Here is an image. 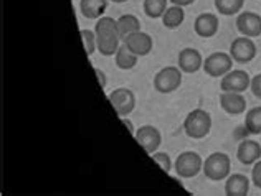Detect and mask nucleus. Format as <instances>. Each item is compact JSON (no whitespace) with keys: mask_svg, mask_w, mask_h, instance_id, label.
<instances>
[{"mask_svg":"<svg viewBox=\"0 0 261 196\" xmlns=\"http://www.w3.org/2000/svg\"><path fill=\"white\" fill-rule=\"evenodd\" d=\"M134 139L137 140V144H139L149 155L157 152V148H159L161 144H162V134L154 125L139 127V129L136 130Z\"/></svg>","mask_w":261,"mask_h":196,"instance_id":"nucleus-10","label":"nucleus"},{"mask_svg":"<svg viewBox=\"0 0 261 196\" xmlns=\"http://www.w3.org/2000/svg\"><path fill=\"white\" fill-rule=\"evenodd\" d=\"M150 158H152L157 165H159L162 168V172H166V173H170L172 172V160H170L169 157V153L166 152H154V153H150Z\"/></svg>","mask_w":261,"mask_h":196,"instance_id":"nucleus-26","label":"nucleus"},{"mask_svg":"<svg viewBox=\"0 0 261 196\" xmlns=\"http://www.w3.org/2000/svg\"><path fill=\"white\" fill-rule=\"evenodd\" d=\"M137 59H139V56L134 55V53L130 51L124 43H121L118 53L114 55L116 66H118L119 70H124V71L133 70V68L137 64Z\"/></svg>","mask_w":261,"mask_h":196,"instance_id":"nucleus-21","label":"nucleus"},{"mask_svg":"<svg viewBox=\"0 0 261 196\" xmlns=\"http://www.w3.org/2000/svg\"><path fill=\"white\" fill-rule=\"evenodd\" d=\"M251 181L258 190H261V158L253 165V170H251Z\"/></svg>","mask_w":261,"mask_h":196,"instance_id":"nucleus-27","label":"nucleus"},{"mask_svg":"<svg viewBox=\"0 0 261 196\" xmlns=\"http://www.w3.org/2000/svg\"><path fill=\"white\" fill-rule=\"evenodd\" d=\"M202 172L207 180H212V181L226 180L231 172V160L228 155L223 152L210 153L208 157L203 160Z\"/></svg>","mask_w":261,"mask_h":196,"instance_id":"nucleus-3","label":"nucleus"},{"mask_svg":"<svg viewBox=\"0 0 261 196\" xmlns=\"http://www.w3.org/2000/svg\"><path fill=\"white\" fill-rule=\"evenodd\" d=\"M144 13L149 18H162L167 10V0H144Z\"/></svg>","mask_w":261,"mask_h":196,"instance_id":"nucleus-24","label":"nucleus"},{"mask_svg":"<svg viewBox=\"0 0 261 196\" xmlns=\"http://www.w3.org/2000/svg\"><path fill=\"white\" fill-rule=\"evenodd\" d=\"M121 120H122V124H124L126 127H127V130L133 134V135H136V130H134V125H133V122L127 119V117H121Z\"/></svg>","mask_w":261,"mask_h":196,"instance_id":"nucleus-31","label":"nucleus"},{"mask_svg":"<svg viewBox=\"0 0 261 196\" xmlns=\"http://www.w3.org/2000/svg\"><path fill=\"white\" fill-rule=\"evenodd\" d=\"M182 84V70L178 66H166L154 76V89L161 94H170Z\"/></svg>","mask_w":261,"mask_h":196,"instance_id":"nucleus-4","label":"nucleus"},{"mask_svg":"<svg viewBox=\"0 0 261 196\" xmlns=\"http://www.w3.org/2000/svg\"><path fill=\"white\" fill-rule=\"evenodd\" d=\"M245 127L251 135H261V106L253 107L246 112Z\"/></svg>","mask_w":261,"mask_h":196,"instance_id":"nucleus-23","label":"nucleus"},{"mask_svg":"<svg viewBox=\"0 0 261 196\" xmlns=\"http://www.w3.org/2000/svg\"><path fill=\"white\" fill-rule=\"evenodd\" d=\"M237 158L242 165L253 167L261 158V142L256 140H243L238 145Z\"/></svg>","mask_w":261,"mask_h":196,"instance_id":"nucleus-15","label":"nucleus"},{"mask_svg":"<svg viewBox=\"0 0 261 196\" xmlns=\"http://www.w3.org/2000/svg\"><path fill=\"white\" fill-rule=\"evenodd\" d=\"M94 73H96V76H98V83L101 86V89H105V87L108 86V79H106V73L99 70V68H94Z\"/></svg>","mask_w":261,"mask_h":196,"instance_id":"nucleus-29","label":"nucleus"},{"mask_svg":"<svg viewBox=\"0 0 261 196\" xmlns=\"http://www.w3.org/2000/svg\"><path fill=\"white\" fill-rule=\"evenodd\" d=\"M109 103L119 117H127L136 107V94L127 87H118L109 92Z\"/></svg>","mask_w":261,"mask_h":196,"instance_id":"nucleus-8","label":"nucleus"},{"mask_svg":"<svg viewBox=\"0 0 261 196\" xmlns=\"http://www.w3.org/2000/svg\"><path fill=\"white\" fill-rule=\"evenodd\" d=\"M111 2H114V4H124V2H127V0H111Z\"/></svg>","mask_w":261,"mask_h":196,"instance_id":"nucleus-32","label":"nucleus"},{"mask_svg":"<svg viewBox=\"0 0 261 196\" xmlns=\"http://www.w3.org/2000/svg\"><path fill=\"white\" fill-rule=\"evenodd\" d=\"M184 20H185L184 7L170 5L167 7V10L164 12V15H162V25L166 26L167 30H175L184 23Z\"/></svg>","mask_w":261,"mask_h":196,"instance_id":"nucleus-19","label":"nucleus"},{"mask_svg":"<svg viewBox=\"0 0 261 196\" xmlns=\"http://www.w3.org/2000/svg\"><path fill=\"white\" fill-rule=\"evenodd\" d=\"M122 43H124L127 48L139 58L147 56L154 48V40L146 31H136L133 35H129L122 40Z\"/></svg>","mask_w":261,"mask_h":196,"instance_id":"nucleus-11","label":"nucleus"},{"mask_svg":"<svg viewBox=\"0 0 261 196\" xmlns=\"http://www.w3.org/2000/svg\"><path fill=\"white\" fill-rule=\"evenodd\" d=\"M233 63L235 61L230 53L217 51L207 56V59H203V71L210 78H223L226 73L233 70Z\"/></svg>","mask_w":261,"mask_h":196,"instance_id":"nucleus-6","label":"nucleus"},{"mask_svg":"<svg viewBox=\"0 0 261 196\" xmlns=\"http://www.w3.org/2000/svg\"><path fill=\"white\" fill-rule=\"evenodd\" d=\"M237 30L240 35L256 38L261 35V17L255 12H242L237 17Z\"/></svg>","mask_w":261,"mask_h":196,"instance_id":"nucleus-12","label":"nucleus"},{"mask_svg":"<svg viewBox=\"0 0 261 196\" xmlns=\"http://www.w3.org/2000/svg\"><path fill=\"white\" fill-rule=\"evenodd\" d=\"M245 0H215V9L220 15L231 17L242 12Z\"/></svg>","mask_w":261,"mask_h":196,"instance_id":"nucleus-22","label":"nucleus"},{"mask_svg":"<svg viewBox=\"0 0 261 196\" xmlns=\"http://www.w3.org/2000/svg\"><path fill=\"white\" fill-rule=\"evenodd\" d=\"M118 30H119V35L121 38L124 40L126 37L133 35L136 31H141V22L139 18L133 13H126V15H121L118 18Z\"/></svg>","mask_w":261,"mask_h":196,"instance_id":"nucleus-20","label":"nucleus"},{"mask_svg":"<svg viewBox=\"0 0 261 196\" xmlns=\"http://www.w3.org/2000/svg\"><path fill=\"white\" fill-rule=\"evenodd\" d=\"M80 35H81V40H83V46H85L86 55L91 56L93 53L98 50V43H96V33L91 31V30L81 28L80 30Z\"/></svg>","mask_w":261,"mask_h":196,"instance_id":"nucleus-25","label":"nucleus"},{"mask_svg":"<svg viewBox=\"0 0 261 196\" xmlns=\"http://www.w3.org/2000/svg\"><path fill=\"white\" fill-rule=\"evenodd\" d=\"M259 142H261V140H259Z\"/></svg>","mask_w":261,"mask_h":196,"instance_id":"nucleus-33","label":"nucleus"},{"mask_svg":"<svg viewBox=\"0 0 261 196\" xmlns=\"http://www.w3.org/2000/svg\"><path fill=\"white\" fill-rule=\"evenodd\" d=\"M250 193V178L242 173H230L225 181L226 196H246Z\"/></svg>","mask_w":261,"mask_h":196,"instance_id":"nucleus-17","label":"nucleus"},{"mask_svg":"<svg viewBox=\"0 0 261 196\" xmlns=\"http://www.w3.org/2000/svg\"><path fill=\"white\" fill-rule=\"evenodd\" d=\"M94 33L96 43H98V51L102 56H114L122 42L118 30V20L102 15L101 18L96 20Z\"/></svg>","mask_w":261,"mask_h":196,"instance_id":"nucleus-1","label":"nucleus"},{"mask_svg":"<svg viewBox=\"0 0 261 196\" xmlns=\"http://www.w3.org/2000/svg\"><path fill=\"white\" fill-rule=\"evenodd\" d=\"M220 107L228 116H240L246 111V99L243 97V92H222Z\"/></svg>","mask_w":261,"mask_h":196,"instance_id":"nucleus-16","label":"nucleus"},{"mask_svg":"<svg viewBox=\"0 0 261 196\" xmlns=\"http://www.w3.org/2000/svg\"><path fill=\"white\" fill-rule=\"evenodd\" d=\"M218 28H220V20L215 13H208V12L200 13L194 22V30H195L197 35L202 37V38L215 37Z\"/></svg>","mask_w":261,"mask_h":196,"instance_id":"nucleus-14","label":"nucleus"},{"mask_svg":"<svg viewBox=\"0 0 261 196\" xmlns=\"http://www.w3.org/2000/svg\"><path fill=\"white\" fill-rule=\"evenodd\" d=\"M212 130V116L203 109H194L184 120V132L194 140L205 139Z\"/></svg>","mask_w":261,"mask_h":196,"instance_id":"nucleus-2","label":"nucleus"},{"mask_svg":"<svg viewBox=\"0 0 261 196\" xmlns=\"http://www.w3.org/2000/svg\"><path fill=\"white\" fill-rule=\"evenodd\" d=\"M251 84L250 74L243 70H231L220 81V89L223 92H245Z\"/></svg>","mask_w":261,"mask_h":196,"instance_id":"nucleus-9","label":"nucleus"},{"mask_svg":"<svg viewBox=\"0 0 261 196\" xmlns=\"http://www.w3.org/2000/svg\"><path fill=\"white\" fill-rule=\"evenodd\" d=\"M177 66L180 68L182 73L194 74L203 68V58L200 55V51L195 48H184L178 51Z\"/></svg>","mask_w":261,"mask_h":196,"instance_id":"nucleus-13","label":"nucleus"},{"mask_svg":"<svg viewBox=\"0 0 261 196\" xmlns=\"http://www.w3.org/2000/svg\"><path fill=\"white\" fill-rule=\"evenodd\" d=\"M108 0H80V10L88 20H98L105 15Z\"/></svg>","mask_w":261,"mask_h":196,"instance_id":"nucleus-18","label":"nucleus"},{"mask_svg":"<svg viewBox=\"0 0 261 196\" xmlns=\"http://www.w3.org/2000/svg\"><path fill=\"white\" fill-rule=\"evenodd\" d=\"M203 168V158L197 152H182L175 158L174 170L180 178H194Z\"/></svg>","mask_w":261,"mask_h":196,"instance_id":"nucleus-5","label":"nucleus"},{"mask_svg":"<svg viewBox=\"0 0 261 196\" xmlns=\"http://www.w3.org/2000/svg\"><path fill=\"white\" fill-rule=\"evenodd\" d=\"M230 56L233 61L240 64H246L255 59L256 56V45L253 42V38L248 37H238L230 45Z\"/></svg>","mask_w":261,"mask_h":196,"instance_id":"nucleus-7","label":"nucleus"},{"mask_svg":"<svg viewBox=\"0 0 261 196\" xmlns=\"http://www.w3.org/2000/svg\"><path fill=\"white\" fill-rule=\"evenodd\" d=\"M250 89H251V92H253V96L258 97V99L261 101V73L256 74L255 78H251Z\"/></svg>","mask_w":261,"mask_h":196,"instance_id":"nucleus-28","label":"nucleus"},{"mask_svg":"<svg viewBox=\"0 0 261 196\" xmlns=\"http://www.w3.org/2000/svg\"><path fill=\"white\" fill-rule=\"evenodd\" d=\"M172 5H178V7H187V5H192L195 2V0H169Z\"/></svg>","mask_w":261,"mask_h":196,"instance_id":"nucleus-30","label":"nucleus"}]
</instances>
